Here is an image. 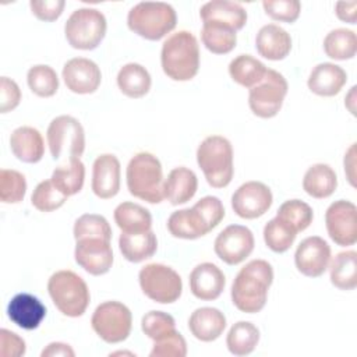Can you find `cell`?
<instances>
[{"mask_svg":"<svg viewBox=\"0 0 357 357\" xmlns=\"http://www.w3.org/2000/svg\"><path fill=\"white\" fill-rule=\"evenodd\" d=\"M67 198V195L56 188L52 180H45L35 187L31 195V202L40 212H52L63 206Z\"/></svg>","mask_w":357,"mask_h":357,"instance_id":"43","label":"cell"},{"mask_svg":"<svg viewBox=\"0 0 357 357\" xmlns=\"http://www.w3.org/2000/svg\"><path fill=\"white\" fill-rule=\"evenodd\" d=\"M106 18L96 8L84 7L75 10L64 25L68 45L79 50L96 49L106 35Z\"/></svg>","mask_w":357,"mask_h":357,"instance_id":"8","label":"cell"},{"mask_svg":"<svg viewBox=\"0 0 357 357\" xmlns=\"http://www.w3.org/2000/svg\"><path fill=\"white\" fill-rule=\"evenodd\" d=\"M258 342L259 329L248 321L236 322L226 336V346L229 351L237 357L251 354L255 350Z\"/></svg>","mask_w":357,"mask_h":357,"instance_id":"35","label":"cell"},{"mask_svg":"<svg viewBox=\"0 0 357 357\" xmlns=\"http://www.w3.org/2000/svg\"><path fill=\"white\" fill-rule=\"evenodd\" d=\"M347 81L346 71L333 63H319L310 73L308 89L318 96L337 95Z\"/></svg>","mask_w":357,"mask_h":357,"instance_id":"24","label":"cell"},{"mask_svg":"<svg viewBox=\"0 0 357 357\" xmlns=\"http://www.w3.org/2000/svg\"><path fill=\"white\" fill-rule=\"evenodd\" d=\"M325 225L331 240L342 247L357 241V208L353 202L337 199L325 212Z\"/></svg>","mask_w":357,"mask_h":357,"instance_id":"13","label":"cell"},{"mask_svg":"<svg viewBox=\"0 0 357 357\" xmlns=\"http://www.w3.org/2000/svg\"><path fill=\"white\" fill-rule=\"evenodd\" d=\"M42 357H74L75 353L70 344L61 342H52L40 353Z\"/></svg>","mask_w":357,"mask_h":357,"instance_id":"51","label":"cell"},{"mask_svg":"<svg viewBox=\"0 0 357 357\" xmlns=\"http://www.w3.org/2000/svg\"><path fill=\"white\" fill-rule=\"evenodd\" d=\"M119 248L123 257L134 264L151 258L158 250V238L152 230L141 233H123L119 237Z\"/></svg>","mask_w":357,"mask_h":357,"instance_id":"28","label":"cell"},{"mask_svg":"<svg viewBox=\"0 0 357 357\" xmlns=\"http://www.w3.org/2000/svg\"><path fill=\"white\" fill-rule=\"evenodd\" d=\"M331 262V247L319 236L304 238L294 254V264L300 273L308 278L324 275Z\"/></svg>","mask_w":357,"mask_h":357,"instance_id":"17","label":"cell"},{"mask_svg":"<svg viewBox=\"0 0 357 357\" xmlns=\"http://www.w3.org/2000/svg\"><path fill=\"white\" fill-rule=\"evenodd\" d=\"M331 283L340 290H353L357 286V252H339L331 262Z\"/></svg>","mask_w":357,"mask_h":357,"instance_id":"32","label":"cell"},{"mask_svg":"<svg viewBox=\"0 0 357 357\" xmlns=\"http://www.w3.org/2000/svg\"><path fill=\"white\" fill-rule=\"evenodd\" d=\"M276 216L289 225L296 233H298L311 225L314 212L307 202L300 199H289L279 206Z\"/></svg>","mask_w":357,"mask_h":357,"instance_id":"38","label":"cell"},{"mask_svg":"<svg viewBox=\"0 0 357 357\" xmlns=\"http://www.w3.org/2000/svg\"><path fill=\"white\" fill-rule=\"evenodd\" d=\"M66 86L79 95L93 93L102 81V73L98 64L85 57H74L68 60L61 71Z\"/></svg>","mask_w":357,"mask_h":357,"instance_id":"18","label":"cell"},{"mask_svg":"<svg viewBox=\"0 0 357 357\" xmlns=\"http://www.w3.org/2000/svg\"><path fill=\"white\" fill-rule=\"evenodd\" d=\"M50 155L54 160L61 156L81 158L85 149V132L81 123L73 116H57L47 127L46 132Z\"/></svg>","mask_w":357,"mask_h":357,"instance_id":"10","label":"cell"},{"mask_svg":"<svg viewBox=\"0 0 357 357\" xmlns=\"http://www.w3.org/2000/svg\"><path fill=\"white\" fill-rule=\"evenodd\" d=\"M126 181L130 194L135 198L149 204H159L165 198L162 165L149 152H139L131 158L126 170Z\"/></svg>","mask_w":357,"mask_h":357,"instance_id":"4","label":"cell"},{"mask_svg":"<svg viewBox=\"0 0 357 357\" xmlns=\"http://www.w3.org/2000/svg\"><path fill=\"white\" fill-rule=\"evenodd\" d=\"M255 47L259 56L268 60H283L291 50V38L286 29L276 24L264 25L255 36Z\"/></svg>","mask_w":357,"mask_h":357,"instance_id":"23","label":"cell"},{"mask_svg":"<svg viewBox=\"0 0 357 357\" xmlns=\"http://www.w3.org/2000/svg\"><path fill=\"white\" fill-rule=\"evenodd\" d=\"M273 282V268L265 259H252L236 275L231 284L233 305L245 314L259 312Z\"/></svg>","mask_w":357,"mask_h":357,"instance_id":"1","label":"cell"},{"mask_svg":"<svg viewBox=\"0 0 357 357\" xmlns=\"http://www.w3.org/2000/svg\"><path fill=\"white\" fill-rule=\"evenodd\" d=\"M151 75L148 70L138 63L124 64L117 74V86L126 96L138 99L145 96L151 89Z\"/></svg>","mask_w":357,"mask_h":357,"instance_id":"30","label":"cell"},{"mask_svg":"<svg viewBox=\"0 0 357 357\" xmlns=\"http://www.w3.org/2000/svg\"><path fill=\"white\" fill-rule=\"evenodd\" d=\"M75 262L89 275L100 276L113 265V250L109 240L100 237H84L75 240Z\"/></svg>","mask_w":357,"mask_h":357,"instance_id":"15","label":"cell"},{"mask_svg":"<svg viewBox=\"0 0 357 357\" xmlns=\"http://www.w3.org/2000/svg\"><path fill=\"white\" fill-rule=\"evenodd\" d=\"M74 238L79 240L84 237H100L112 240V229L107 219L96 213H84L74 223Z\"/></svg>","mask_w":357,"mask_h":357,"instance_id":"41","label":"cell"},{"mask_svg":"<svg viewBox=\"0 0 357 357\" xmlns=\"http://www.w3.org/2000/svg\"><path fill=\"white\" fill-rule=\"evenodd\" d=\"M344 173L353 187H356V144L344 153Z\"/></svg>","mask_w":357,"mask_h":357,"instance_id":"52","label":"cell"},{"mask_svg":"<svg viewBox=\"0 0 357 357\" xmlns=\"http://www.w3.org/2000/svg\"><path fill=\"white\" fill-rule=\"evenodd\" d=\"M357 1H337L335 6V13L337 18L343 22L356 24L357 21Z\"/></svg>","mask_w":357,"mask_h":357,"instance_id":"50","label":"cell"},{"mask_svg":"<svg viewBox=\"0 0 357 357\" xmlns=\"http://www.w3.org/2000/svg\"><path fill=\"white\" fill-rule=\"evenodd\" d=\"M91 325L102 340L114 344L128 337L132 326V315L130 308L123 303L105 301L93 311Z\"/></svg>","mask_w":357,"mask_h":357,"instance_id":"11","label":"cell"},{"mask_svg":"<svg viewBox=\"0 0 357 357\" xmlns=\"http://www.w3.org/2000/svg\"><path fill=\"white\" fill-rule=\"evenodd\" d=\"M142 332L152 340H156L176 329L174 318L163 311H149L141 319Z\"/></svg>","mask_w":357,"mask_h":357,"instance_id":"44","label":"cell"},{"mask_svg":"<svg viewBox=\"0 0 357 357\" xmlns=\"http://www.w3.org/2000/svg\"><path fill=\"white\" fill-rule=\"evenodd\" d=\"M273 202L271 188L261 181H247L231 195V208L243 219H257L271 208Z\"/></svg>","mask_w":357,"mask_h":357,"instance_id":"16","label":"cell"},{"mask_svg":"<svg viewBox=\"0 0 357 357\" xmlns=\"http://www.w3.org/2000/svg\"><path fill=\"white\" fill-rule=\"evenodd\" d=\"M324 50L333 60H350L357 52V38L354 31L337 28L331 31L324 39Z\"/></svg>","mask_w":357,"mask_h":357,"instance_id":"37","label":"cell"},{"mask_svg":"<svg viewBox=\"0 0 357 357\" xmlns=\"http://www.w3.org/2000/svg\"><path fill=\"white\" fill-rule=\"evenodd\" d=\"M226 328L225 314L213 307L197 308L188 318V329L201 342L216 340Z\"/></svg>","mask_w":357,"mask_h":357,"instance_id":"25","label":"cell"},{"mask_svg":"<svg viewBox=\"0 0 357 357\" xmlns=\"http://www.w3.org/2000/svg\"><path fill=\"white\" fill-rule=\"evenodd\" d=\"M66 1L64 0H31L29 7L32 10V14L45 22L56 21L63 10H64Z\"/></svg>","mask_w":357,"mask_h":357,"instance_id":"47","label":"cell"},{"mask_svg":"<svg viewBox=\"0 0 357 357\" xmlns=\"http://www.w3.org/2000/svg\"><path fill=\"white\" fill-rule=\"evenodd\" d=\"M160 64L163 73L173 81H190L199 70V46L188 31L170 35L162 45Z\"/></svg>","mask_w":357,"mask_h":357,"instance_id":"3","label":"cell"},{"mask_svg":"<svg viewBox=\"0 0 357 357\" xmlns=\"http://www.w3.org/2000/svg\"><path fill=\"white\" fill-rule=\"evenodd\" d=\"M7 315L17 326L25 331H33L45 319L46 307L38 297L29 293H18L10 300Z\"/></svg>","mask_w":357,"mask_h":357,"instance_id":"21","label":"cell"},{"mask_svg":"<svg viewBox=\"0 0 357 357\" xmlns=\"http://www.w3.org/2000/svg\"><path fill=\"white\" fill-rule=\"evenodd\" d=\"M26 350L25 340L8 329H0V354L3 357H20Z\"/></svg>","mask_w":357,"mask_h":357,"instance_id":"49","label":"cell"},{"mask_svg":"<svg viewBox=\"0 0 357 357\" xmlns=\"http://www.w3.org/2000/svg\"><path fill=\"white\" fill-rule=\"evenodd\" d=\"M336 187L337 176L335 170L325 163H315L310 166L303 178V190L317 199L331 197Z\"/></svg>","mask_w":357,"mask_h":357,"instance_id":"29","label":"cell"},{"mask_svg":"<svg viewBox=\"0 0 357 357\" xmlns=\"http://www.w3.org/2000/svg\"><path fill=\"white\" fill-rule=\"evenodd\" d=\"M21 102V91L15 81L8 77L0 79V113L14 110Z\"/></svg>","mask_w":357,"mask_h":357,"instance_id":"48","label":"cell"},{"mask_svg":"<svg viewBox=\"0 0 357 357\" xmlns=\"http://www.w3.org/2000/svg\"><path fill=\"white\" fill-rule=\"evenodd\" d=\"M201 39L204 46L215 54H227L236 47L237 43V35L234 29L212 22L202 25Z\"/></svg>","mask_w":357,"mask_h":357,"instance_id":"36","label":"cell"},{"mask_svg":"<svg viewBox=\"0 0 357 357\" xmlns=\"http://www.w3.org/2000/svg\"><path fill=\"white\" fill-rule=\"evenodd\" d=\"M197 174L184 166L174 167L163 181V197L172 205H181L188 202L197 192Z\"/></svg>","mask_w":357,"mask_h":357,"instance_id":"27","label":"cell"},{"mask_svg":"<svg viewBox=\"0 0 357 357\" xmlns=\"http://www.w3.org/2000/svg\"><path fill=\"white\" fill-rule=\"evenodd\" d=\"M177 14L163 1H141L127 15L130 31L148 40H159L176 28Z\"/></svg>","mask_w":357,"mask_h":357,"instance_id":"6","label":"cell"},{"mask_svg":"<svg viewBox=\"0 0 357 357\" xmlns=\"http://www.w3.org/2000/svg\"><path fill=\"white\" fill-rule=\"evenodd\" d=\"M187 354V343L180 332L176 329L167 335L153 340L151 357H184Z\"/></svg>","mask_w":357,"mask_h":357,"instance_id":"45","label":"cell"},{"mask_svg":"<svg viewBox=\"0 0 357 357\" xmlns=\"http://www.w3.org/2000/svg\"><path fill=\"white\" fill-rule=\"evenodd\" d=\"M10 148L14 156L24 163H38L45 153L42 134L29 126L18 127L11 132Z\"/></svg>","mask_w":357,"mask_h":357,"instance_id":"26","label":"cell"},{"mask_svg":"<svg viewBox=\"0 0 357 357\" xmlns=\"http://www.w3.org/2000/svg\"><path fill=\"white\" fill-rule=\"evenodd\" d=\"M49 296L56 308L67 317H81L91 300L85 280L73 271H57L47 282Z\"/></svg>","mask_w":357,"mask_h":357,"instance_id":"7","label":"cell"},{"mask_svg":"<svg viewBox=\"0 0 357 357\" xmlns=\"http://www.w3.org/2000/svg\"><path fill=\"white\" fill-rule=\"evenodd\" d=\"M297 233L278 216L271 219L264 227V241L266 247L278 254L287 251L293 245Z\"/></svg>","mask_w":357,"mask_h":357,"instance_id":"40","label":"cell"},{"mask_svg":"<svg viewBox=\"0 0 357 357\" xmlns=\"http://www.w3.org/2000/svg\"><path fill=\"white\" fill-rule=\"evenodd\" d=\"M254 234L243 225H230L225 227L213 243L215 254L227 265H238L254 250Z\"/></svg>","mask_w":357,"mask_h":357,"instance_id":"14","label":"cell"},{"mask_svg":"<svg viewBox=\"0 0 357 357\" xmlns=\"http://www.w3.org/2000/svg\"><path fill=\"white\" fill-rule=\"evenodd\" d=\"M225 273L212 262H202L190 273V290L199 300H216L225 290Z\"/></svg>","mask_w":357,"mask_h":357,"instance_id":"20","label":"cell"},{"mask_svg":"<svg viewBox=\"0 0 357 357\" xmlns=\"http://www.w3.org/2000/svg\"><path fill=\"white\" fill-rule=\"evenodd\" d=\"M266 66L250 54H240L229 64V74L234 82L241 86L252 88L266 74Z\"/></svg>","mask_w":357,"mask_h":357,"instance_id":"34","label":"cell"},{"mask_svg":"<svg viewBox=\"0 0 357 357\" xmlns=\"http://www.w3.org/2000/svg\"><path fill=\"white\" fill-rule=\"evenodd\" d=\"M114 222L123 233H141L151 230L152 215L139 204L121 202L116 206L113 213Z\"/></svg>","mask_w":357,"mask_h":357,"instance_id":"31","label":"cell"},{"mask_svg":"<svg viewBox=\"0 0 357 357\" xmlns=\"http://www.w3.org/2000/svg\"><path fill=\"white\" fill-rule=\"evenodd\" d=\"M50 180L64 195H75L82 190L85 180V166L79 158H71L68 159V165L59 166L53 170Z\"/></svg>","mask_w":357,"mask_h":357,"instance_id":"33","label":"cell"},{"mask_svg":"<svg viewBox=\"0 0 357 357\" xmlns=\"http://www.w3.org/2000/svg\"><path fill=\"white\" fill-rule=\"evenodd\" d=\"M26 192L25 176L17 170L1 169L0 172V199L4 204H18Z\"/></svg>","mask_w":357,"mask_h":357,"instance_id":"42","label":"cell"},{"mask_svg":"<svg viewBox=\"0 0 357 357\" xmlns=\"http://www.w3.org/2000/svg\"><path fill=\"white\" fill-rule=\"evenodd\" d=\"M199 17L204 24H220L236 32L244 28L248 18L247 11L241 4L229 0H212L205 3L201 7Z\"/></svg>","mask_w":357,"mask_h":357,"instance_id":"22","label":"cell"},{"mask_svg":"<svg viewBox=\"0 0 357 357\" xmlns=\"http://www.w3.org/2000/svg\"><path fill=\"white\" fill-rule=\"evenodd\" d=\"M93 194L100 199H110L120 190V160L112 153L99 155L92 166Z\"/></svg>","mask_w":357,"mask_h":357,"instance_id":"19","label":"cell"},{"mask_svg":"<svg viewBox=\"0 0 357 357\" xmlns=\"http://www.w3.org/2000/svg\"><path fill=\"white\" fill-rule=\"evenodd\" d=\"M197 163L211 187H227L234 173L230 141L222 135L206 137L197 149Z\"/></svg>","mask_w":357,"mask_h":357,"instance_id":"5","label":"cell"},{"mask_svg":"<svg viewBox=\"0 0 357 357\" xmlns=\"http://www.w3.org/2000/svg\"><path fill=\"white\" fill-rule=\"evenodd\" d=\"M289 84L276 70L268 68L265 77L248 93V106L251 112L261 119L275 117L282 109L287 95Z\"/></svg>","mask_w":357,"mask_h":357,"instance_id":"12","label":"cell"},{"mask_svg":"<svg viewBox=\"0 0 357 357\" xmlns=\"http://www.w3.org/2000/svg\"><path fill=\"white\" fill-rule=\"evenodd\" d=\"M225 218V208L218 197L206 195L192 208L173 212L167 219V229L176 238L195 240L215 229Z\"/></svg>","mask_w":357,"mask_h":357,"instance_id":"2","label":"cell"},{"mask_svg":"<svg viewBox=\"0 0 357 357\" xmlns=\"http://www.w3.org/2000/svg\"><path fill=\"white\" fill-rule=\"evenodd\" d=\"M26 81L29 89L40 98H50L59 89L57 73L46 64L32 66L28 70Z\"/></svg>","mask_w":357,"mask_h":357,"instance_id":"39","label":"cell"},{"mask_svg":"<svg viewBox=\"0 0 357 357\" xmlns=\"http://www.w3.org/2000/svg\"><path fill=\"white\" fill-rule=\"evenodd\" d=\"M262 7L273 21L293 24L301 11V3L298 0H264Z\"/></svg>","mask_w":357,"mask_h":357,"instance_id":"46","label":"cell"},{"mask_svg":"<svg viewBox=\"0 0 357 357\" xmlns=\"http://www.w3.org/2000/svg\"><path fill=\"white\" fill-rule=\"evenodd\" d=\"M138 280L142 293L159 304H172L177 301L183 291L180 275L163 264H148L141 268Z\"/></svg>","mask_w":357,"mask_h":357,"instance_id":"9","label":"cell"}]
</instances>
